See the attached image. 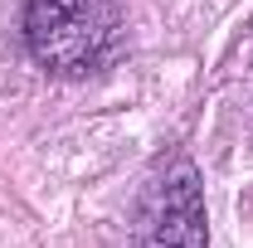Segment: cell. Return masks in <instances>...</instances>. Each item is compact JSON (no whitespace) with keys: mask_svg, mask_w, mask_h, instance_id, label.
<instances>
[{"mask_svg":"<svg viewBox=\"0 0 253 248\" xmlns=\"http://www.w3.org/2000/svg\"><path fill=\"white\" fill-rule=\"evenodd\" d=\"M117 0H30L25 44L54 78H88L117 44Z\"/></svg>","mask_w":253,"mask_h":248,"instance_id":"cell-1","label":"cell"},{"mask_svg":"<svg viewBox=\"0 0 253 248\" xmlns=\"http://www.w3.org/2000/svg\"><path fill=\"white\" fill-rule=\"evenodd\" d=\"M136 248H210L200 170L185 156L161 165L136 209Z\"/></svg>","mask_w":253,"mask_h":248,"instance_id":"cell-2","label":"cell"}]
</instances>
